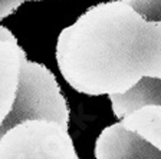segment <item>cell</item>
Returning a JSON list of instances; mask_svg holds the SVG:
<instances>
[{"label": "cell", "instance_id": "obj_1", "mask_svg": "<svg viewBox=\"0 0 161 159\" xmlns=\"http://www.w3.org/2000/svg\"><path fill=\"white\" fill-rule=\"evenodd\" d=\"M60 75L85 95H122L144 77L161 79V22L147 20L130 0L99 3L60 32Z\"/></svg>", "mask_w": 161, "mask_h": 159}, {"label": "cell", "instance_id": "obj_2", "mask_svg": "<svg viewBox=\"0 0 161 159\" xmlns=\"http://www.w3.org/2000/svg\"><path fill=\"white\" fill-rule=\"evenodd\" d=\"M26 119L69 125V109L56 77L27 60L13 33L0 37V138Z\"/></svg>", "mask_w": 161, "mask_h": 159}, {"label": "cell", "instance_id": "obj_3", "mask_svg": "<svg viewBox=\"0 0 161 159\" xmlns=\"http://www.w3.org/2000/svg\"><path fill=\"white\" fill-rule=\"evenodd\" d=\"M0 159H79L68 126L50 119H26L0 138Z\"/></svg>", "mask_w": 161, "mask_h": 159}, {"label": "cell", "instance_id": "obj_4", "mask_svg": "<svg viewBox=\"0 0 161 159\" xmlns=\"http://www.w3.org/2000/svg\"><path fill=\"white\" fill-rule=\"evenodd\" d=\"M147 20L161 22V0H130ZM117 118H124L144 105H161V79L144 77L134 89L122 95H109Z\"/></svg>", "mask_w": 161, "mask_h": 159}, {"label": "cell", "instance_id": "obj_5", "mask_svg": "<svg viewBox=\"0 0 161 159\" xmlns=\"http://www.w3.org/2000/svg\"><path fill=\"white\" fill-rule=\"evenodd\" d=\"M95 159H161V151L118 122L101 132L95 143Z\"/></svg>", "mask_w": 161, "mask_h": 159}, {"label": "cell", "instance_id": "obj_6", "mask_svg": "<svg viewBox=\"0 0 161 159\" xmlns=\"http://www.w3.org/2000/svg\"><path fill=\"white\" fill-rule=\"evenodd\" d=\"M119 125L161 151V105H144L121 119Z\"/></svg>", "mask_w": 161, "mask_h": 159}, {"label": "cell", "instance_id": "obj_7", "mask_svg": "<svg viewBox=\"0 0 161 159\" xmlns=\"http://www.w3.org/2000/svg\"><path fill=\"white\" fill-rule=\"evenodd\" d=\"M23 2H27V0H0V20L14 13Z\"/></svg>", "mask_w": 161, "mask_h": 159}, {"label": "cell", "instance_id": "obj_8", "mask_svg": "<svg viewBox=\"0 0 161 159\" xmlns=\"http://www.w3.org/2000/svg\"><path fill=\"white\" fill-rule=\"evenodd\" d=\"M9 34H12V32H10L9 29H6V27L0 26V37L2 36H9Z\"/></svg>", "mask_w": 161, "mask_h": 159}]
</instances>
